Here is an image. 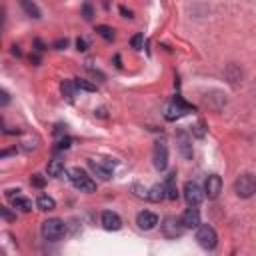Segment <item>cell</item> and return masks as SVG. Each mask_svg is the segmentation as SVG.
Returning a JSON list of instances; mask_svg holds the SVG:
<instances>
[{"instance_id": "9a60e30c", "label": "cell", "mask_w": 256, "mask_h": 256, "mask_svg": "<svg viewBox=\"0 0 256 256\" xmlns=\"http://www.w3.org/2000/svg\"><path fill=\"white\" fill-rule=\"evenodd\" d=\"M6 196H8L10 200H12L14 208H20V210H24V212L32 210V202H30L28 198L20 196V194H18V190H8V192H6Z\"/></svg>"}, {"instance_id": "9c48e42d", "label": "cell", "mask_w": 256, "mask_h": 256, "mask_svg": "<svg viewBox=\"0 0 256 256\" xmlns=\"http://www.w3.org/2000/svg\"><path fill=\"white\" fill-rule=\"evenodd\" d=\"M182 230H184L182 222H178V220L172 218V216H168V218L164 220V224H162V234H164L166 238H178V236L182 234Z\"/></svg>"}, {"instance_id": "d6986e66", "label": "cell", "mask_w": 256, "mask_h": 256, "mask_svg": "<svg viewBox=\"0 0 256 256\" xmlns=\"http://www.w3.org/2000/svg\"><path fill=\"white\" fill-rule=\"evenodd\" d=\"M20 6H22V10H24L30 18H40V8H38L32 0H20Z\"/></svg>"}, {"instance_id": "f1b7e54d", "label": "cell", "mask_w": 256, "mask_h": 256, "mask_svg": "<svg viewBox=\"0 0 256 256\" xmlns=\"http://www.w3.org/2000/svg\"><path fill=\"white\" fill-rule=\"evenodd\" d=\"M66 44H68V40H66V38H64V40H56V42H54V48H58V50H62V48H64Z\"/></svg>"}, {"instance_id": "cb8c5ba5", "label": "cell", "mask_w": 256, "mask_h": 256, "mask_svg": "<svg viewBox=\"0 0 256 256\" xmlns=\"http://www.w3.org/2000/svg\"><path fill=\"white\" fill-rule=\"evenodd\" d=\"M74 82H76V88H80V90H86V92H94L96 90V86L92 82H88V80H74Z\"/></svg>"}, {"instance_id": "83f0119b", "label": "cell", "mask_w": 256, "mask_h": 256, "mask_svg": "<svg viewBox=\"0 0 256 256\" xmlns=\"http://www.w3.org/2000/svg\"><path fill=\"white\" fill-rule=\"evenodd\" d=\"M82 12H84V18H86V20H90V18H92V8H90L88 4H84V6H82Z\"/></svg>"}, {"instance_id": "3957f363", "label": "cell", "mask_w": 256, "mask_h": 256, "mask_svg": "<svg viewBox=\"0 0 256 256\" xmlns=\"http://www.w3.org/2000/svg\"><path fill=\"white\" fill-rule=\"evenodd\" d=\"M234 192L240 198H250L256 192V178L252 174H240L234 182Z\"/></svg>"}, {"instance_id": "7a4b0ae2", "label": "cell", "mask_w": 256, "mask_h": 256, "mask_svg": "<svg viewBox=\"0 0 256 256\" xmlns=\"http://www.w3.org/2000/svg\"><path fill=\"white\" fill-rule=\"evenodd\" d=\"M64 230H66V226H64V222L62 220H58V218H48V220H44L42 222V226H40V232H42V236L46 238V240H60L62 236H64Z\"/></svg>"}, {"instance_id": "1f68e13d", "label": "cell", "mask_w": 256, "mask_h": 256, "mask_svg": "<svg viewBox=\"0 0 256 256\" xmlns=\"http://www.w3.org/2000/svg\"><path fill=\"white\" fill-rule=\"evenodd\" d=\"M120 12L124 14V18H132V12H130V10H126L124 6H120Z\"/></svg>"}, {"instance_id": "4316f807", "label": "cell", "mask_w": 256, "mask_h": 256, "mask_svg": "<svg viewBox=\"0 0 256 256\" xmlns=\"http://www.w3.org/2000/svg\"><path fill=\"white\" fill-rule=\"evenodd\" d=\"M76 48H78L80 52H84V50L88 48V44H86V40H84V38H78V40H76Z\"/></svg>"}, {"instance_id": "8992f818", "label": "cell", "mask_w": 256, "mask_h": 256, "mask_svg": "<svg viewBox=\"0 0 256 256\" xmlns=\"http://www.w3.org/2000/svg\"><path fill=\"white\" fill-rule=\"evenodd\" d=\"M88 166H90V170H92L94 174H98L100 178H104V180L112 178L114 162H108V160H94V158H90V160H88Z\"/></svg>"}, {"instance_id": "2e32d148", "label": "cell", "mask_w": 256, "mask_h": 256, "mask_svg": "<svg viewBox=\"0 0 256 256\" xmlns=\"http://www.w3.org/2000/svg\"><path fill=\"white\" fill-rule=\"evenodd\" d=\"M164 190H166V198H168V200H176V198H178V188H176V172H170V174L166 176Z\"/></svg>"}, {"instance_id": "7c38bea8", "label": "cell", "mask_w": 256, "mask_h": 256, "mask_svg": "<svg viewBox=\"0 0 256 256\" xmlns=\"http://www.w3.org/2000/svg\"><path fill=\"white\" fill-rule=\"evenodd\" d=\"M180 222H182L184 228H198V226H200V212H198L194 206H190V208L184 210Z\"/></svg>"}, {"instance_id": "836d02e7", "label": "cell", "mask_w": 256, "mask_h": 256, "mask_svg": "<svg viewBox=\"0 0 256 256\" xmlns=\"http://www.w3.org/2000/svg\"><path fill=\"white\" fill-rule=\"evenodd\" d=\"M12 54H16V56H20V50H18V46H12Z\"/></svg>"}, {"instance_id": "e0dca14e", "label": "cell", "mask_w": 256, "mask_h": 256, "mask_svg": "<svg viewBox=\"0 0 256 256\" xmlns=\"http://www.w3.org/2000/svg\"><path fill=\"white\" fill-rule=\"evenodd\" d=\"M46 170H48V176L58 178V176H62V174H64V162H62V160H58V158H52V160H48Z\"/></svg>"}, {"instance_id": "603a6c76", "label": "cell", "mask_w": 256, "mask_h": 256, "mask_svg": "<svg viewBox=\"0 0 256 256\" xmlns=\"http://www.w3.org/2000/svg\"><path fill=\"white\" fill-rule=\"evenodd\" d=\"M130 44H132L134 50H142L144 48V36L142 34H134L132 40H130Z\"/></svg>"}, {"instance_id": "4fadbf2b", "label": "cell", "mask_w": 256, "mask_h": 256, "mask_svg": "<svg viewBox=\"0 0 256 256\" xmlns=\"http://www.w3.org/2000/svg\"><path fill=\"white\" fill-rule=\"evenodd\" d=\"M136 224L142 228V230H152L156 224H158V216L150 210H142L138 216H136Z\"/></svg>"}, {"instance_id": "ba28073f", "label": "cell", "mask_w": 256, "mask_h": 256, "mask_svg": "<svg viewBox=\"0 0 256 256\" xmlns=\"http://www.w3.org/2000/svg\"><path fill=\"white\" fill-rule=\"evenodd\" d=\"M176 144H178V150L184 158H192V138L188 136L186 130L176 132Z\"/></svg>"}, {"instance_id": "d6a6232c", "label": "cell", "mask_w": 256, "mask_h": 256, "mask_svg": "<svg viewBox=\"0 0 256 256\" xmlns=\"http://www.w3.org/2000/svg\"><path fill=\"white\" fill-rule=\"evenodd\" d=\"M2 104H8V94L2 90Z\"/></svg>"}, {"instance_id": "277c9868", "label": "cell", "mask_w": 256, "mask_h": 256, "mask_svg": "<svg viewBox=\"0 0 256 256\" xmlns=\"http://www.w3.org/2000/svg\"><path fill=\"white\" fill-rule=\"evenodd\" d=\"M196 240L202 248L206 250H212L216 244H218V236H216V230L208 224H200L198 230H196Z\"/></svg>"}, {"instance_id": "ffe728a7", "label": "cell", "mask_w": 256, "mask_h": 256, "mask_svg": "<svg viewBox=\"0 0 256 256\" xmlns=\"http://www.w3.org/2000/svg\"><path fill=\"white\" fill-rule=\"evenodd\" d=\"M164 196H166L164 184H154V186L150 188V192H148V200H152V202H160Z\"/></svg>"}, {"instance_id": "8fae6325", "label": "cell", "mask_w": 256, "mask_h": 256, "mask_svg": "<svg viewBox=\"0 0 256 256\" xmlns=\"http://www.w3.org/2000/svg\"><path fill=\"white\" fill-rule=\"evenodd\" d=\"M220 190H222V180H220V176H218V174H210V176L206 178V184H204L206 196H208V198H216V196L220 194Z\"/></svg>"}, {"instance_id": "30bf717a", "label": "cell", "mask_w": 256, "mask_h": 256, "mask_svg": "<svg viewBox=\"0 0 256 256\" xmlns=\"http://www.w3.org/2000/svg\"><path fill=\"white\" fill-rule=\"evenodd\" d=\"M152 160H154V168L156 170H164L166 164H168V150L162 142H158L152 150Z\"/></svg>"}, {"instance_id": "52a82bcc", "label": "cell", "mask_w": 256, "mask_h": 256, "mask_svg": "<svg viewBox=\"0 0 256 256\" xmlns=\"http://www.w3.org/2000/svg\"><path fill=\"white\" fill-rule=\"evenodd\" d=\"M184 198H186L188 206H198L202 202V198H204L202 188L196 182H186L184 184Z\"/></svg>"}, {"instance_id": "7402d4cb", "label": "cell", "mask_w": 256, "mask_h": 256, "mask_svg": "<svg viewBox=\"0 0 256 256\" xmlns=\"http://www.w3.org/2000/svg\"><path fill=\"white\" fill-rule=\"evenodd\" d=\"M96 32H98L104 40H114V28H110V26H106V24L96 26Z\"/></svg>"}, {"instance_id": "44dd1931", "label": "cell", "mask_w": 256, "mask_h": 256, "mask_svg": "<svg viewBox=\"0 0 256 256\" xmlns=\"http://www.w3.org/2000/svg\"><path fill=\"white\" fill-rule=\"evenodd\" d=\"M74 88H76V82L74 80H64L62 82V94L66 96L68 102H72V98H74Z\"/></svg>"}, {"instance_id": "5bb4252c", "label": "cell", "mask_w": 256, "mask_h": 256, "mask_svg": "<svg viewBox=\"0 0 256 256\" xmlns=\"http://www.w3.org/2000/svg\"><path fill=\"white\" fill-rule=\"evenodd\" d=\"M102 226L106 228V230H120L122 228V220H120V216L116 214V212H112V210H106V212H102Z\"/></svg>"}, {"instance_id": "5b68a950", "label": "cell", "mask_w": 256, "mask_h": 256, "mask_svg": "<svg viewBox=\"0 0 256 256\" xmlns=\"http://www.w3.org/2000/svg\"><path fill=\"white\" fill-rule=\"evenodd\" d=\"M190 110H192V106L186 104L180 96H176V98L166 106V110H164V118H166V120H176V118H180L182 114H186V112H190Z\"/></svg>"}, {"instance_id": "4dcf8cb0", "label": "cell", "mask_w": 256, "mask_h": 256, "mask_svg": "<svg viewBox=\"0 0 256 256\" xmlns=\"http://www.w3.org/2000/svg\"><path fill=\"white\" fill-rule=\"evenodd\" d=\"M2 216H4L6 220H14V216H12L10 212H8V208H2Z\"/></svg>"}, {"instance_id": "d4e9b609", "label": "cell", "mask_w": 256, "mask_h": 256, "mask_svg": "<svg viewBox=\"0 0 256 256\" xmlns=\"http://www.w3.org/2000/svg\"><path fill=\"white\" fill-rule=\"evenodd\" d=\"M30 184H32V186L42 188V186H44V178H42L40 174H32V176H30Z\"/></svg>"}, {"instance_id": "ac0fdd59", "label": "cell", "mask_w": 256, "mask_h": 256, "mask_svg": "<svg viewBox=\"0 0 256 256\" xmlns=\"http://www.w3.org/2000/svg\"><path fill=\"white\" fill-rule=\"evenodd\" d=\"M36 206H38L40 210H54V208H56V200H54L52 196H48V194H42V196H38Z\"/></svg>"}, {"instance_id": "484cf974", "label": "cell", "mask_w": 256, "mask_h": 256, "mask_svg": "<svg viewBox=\"0 0 256 256\" xmlns=\"http://www.w3.org/2000/svg\"><path fill=\"white\" fill-rule=\"evenodd\" d=\"M70 142H72V140L64 136V138H62V140H60V142L56 144V150H62V148H68V146H70Z\"/></svg>"}, {"instance_id": "f546056e", "label": "cell", "mask_w": 256, "mask_h": 256, "mask_svg": "<svg viewBox=\"0 0 256 256\" xmlns=\"http://www.w3.org/2000/svg\"><path fill=\"white\" fill-rule=\"evenodd\" d=\"M194 134H196L198 138H202V136H204V130H202V124H198V126H194Z\"/></svg>"}, {"instance_id": "6da1fadb", "label": "cell", "mask_w": 256, "mask_h": 256, "mask_svg": "<svg viewBox=\"0 0 256 256\" xmlns=\"http://www.w3.org/2000/svg\"><path fill=\"white\" fill-rule=\"evenodd\" d=\"M70 176V182L74 184V188H78L80 192H96V182L84 172V170H80V168H72L70 172H68Z\"/></svg>"}]
</instances>
